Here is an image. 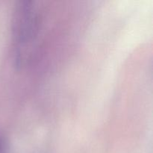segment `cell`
<instances>
[{
	"label": "cell",
	"instance_id": "7a4b0ae2",
	"mask_svg": "<svg viewBox=\"0 0 153 153\" xmlns=\"http://www.w3.org/2000/svg\"><path fill=\"white\" fill-rule=\"evenodd\" d=\"M7 152V143L4 137L0 134V153H6Z\"/></svg>",
	"mask_w": 153,
	"mask_h": 153
},
{
	"label": "cell",
	"instance_id": "6da1fadb",
	"mask_svg": "<svg viewBox=\"0 0 153 153\" xmlns=\"http://www.w3.org/2000/svg\"><path fill=\"white\" fill-rule=\"evenodd\" d=\"M43 25L41 9L33 1H19L12 19L13 59L16 66L25 65L37 48Z\"/></svg>",
	"mask_w": 153,
	"mask_h": 153
}]
</instances>
